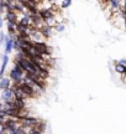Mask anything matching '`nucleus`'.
<instances>
[{
	"mask_svg": "<svg viewBox=\"0 0 126 134\" xmlns=\"http://www.w3.org/2000/svg\"><path fill=\"white\" fill-rule=\"evenodd\" d=\"M25 75H26V72H25V70L21 67V65H20L16 60H15V62H14V67L10 70L9 72V77L11 78V81L14 82V83H20V82L24 80V77Z\"/></svg>",
	"mask_w": 126,
	"mask_h": 134,
	"instance_id": "1",
	"label": "nucleus"
},
{
	"mask_svg": "<svg viewBox=\"0 0 126 134\" xmlns=\"http://www.w3.org/2000/svg\"><path fill=\"white\" fill-rule=\"evenodd\" d=\"M14 42H15V35H6V40H5L4 47H5V52L4 53H11L12 50H14Z\"/></svg>",
	"mask_w": 126,
	"mask_h": 134,
	"instance_id": "2",
	"label": "nucleus"
},
{
	"mask_svg": "<svg viewBox=\"0 0 126 134\" xmlns=\"http://www.w3.org/2000/svg\"><path fill=\"white\" fill-rule=\"evenodd\" d=\"M1 99L4 100V102H9V100L15 99V94H14L12 87L6 88V90H1Z\"/></svg>",
	"mask_w": 126,
	"mask_h": 134,
	"instance_id": "3",
	"label": "nucleus"
},
{
	"mask_svg": "<svg viewBox=\"0 0 126 134\" xmlns=\"http://www.w3.org/2000/svg\"><path fill=\"white\" fill-rule=\"evenodd\" d=\"M109 6L114 14H117L121 11V1L120 0H109Z\"/></svg>",
	"mask_w": 126,
	"mask_h": 134,
	"instance_id": "4",
	"label": "nucleus"
},
{
	"mask_svg": "<svg viewBox=\"0 0 126 134\" xmlns=\"http://www.w3.org/2000/svg\"><path fill=\"white\" fill-rule=\"evenodd\" d=\"M8 62H9V55H8V53H4V55L1 56V68H0V76L1 77H4V75H5V70H6Z\"/></svg>",
	"mask_w": 126,
	"mask_h": 134,
	"instance_id": "5",
	"label": "nucleus"
},
{
	"mask_svg": "<svg viewBox=\"0 0 126 134\" xmlns=\"http://www.w3.org/2000/svg\"><path fill=\"white\" fill-rule=\"evenodd\" d=\"M12 86L11 83V78L10 77H1L0 78V90H6V88H10Z\"/></svg>",
	"mask_w": 126,
	"mask_h": 134,
	"instance_id": "6",
	"label": "nucleus"
},
{
	"mask_svg": "<svg viewBox=\"0 0 126 134\" xmlns=\"http://www.w3.org/2000/svg\"><path fill=\"white\" fill-rule=\"evenodd\" d=\"M52 29L53 27H51V26H47V25H45L42 29H40L41 30V32L43 34V36L46 38H49L51 36H52Z\"/></svg>",
	"mask_w": 126,
	"mask_h": 134,
	"instance_id": "7",
	"label": "nucleus"
},
{
	"mask_svg": "<svg viewBox=\"0 0 126 134\" xmlns=\"http://www.w3.org/2000/svg\"><path fill=\"white\" fill-rule=\"evenodd\" d=\"M45 24L47 25V26H51V27H56L57 24H58V21H57V18H56V15L52 16V18H48V19L45 20Z\"/></svg>",
	"mask_w": 126,
	"mask_h": 134,
	"instance_id": "8",
	"label": "nucleus"
},
{
	"mask_svg": "<svg viewBox=\"0 0 126 134\" xmlns=\"http://www.w3.org/2000/svg\"><path fill=\"white\" fill-rule=\"evenodd\" d=\"M115 72H117V73H120L121 76H124L126 73V67L125 66H122L121 63H119V62H115Z\"/></svg>",
	"mask_w": 126,
	"mask_h": 134,
	"instance_id": "9",
	"label": "nucleus"
},
{
	"mask_svg": "<svg viewBox=\"0 0 126 134\" xmlns=\"http://www.w3.org/2000/svg\"><path fill=\"white\" fill-rule=\"evenodd\" d=\"M54 29H56V31H57V32H63V31L66 30V24H64V23H58V24H57V26H56Z\"/></svg>",
	"mask_w": 126,
	"mask_h": 134,
	"instance_id": "10",
	"label": "nucleus"
},
{
	"mask_svg": "<svg viewBox=\"0 0 126 134\" xmlns=\"http://www.w3.org/2000/svg\"><path fill=\"white\" fill-rule=\"evenodd\" d=\"M71 5H72V0H63L62 4H61V8H62V9H67Z\"/></svg>",
	"mask_w": 126,
	"mask_h": 134,
	"instance_id": "11",
	"label": "nucleus"
},
{
	"mask_svg": "<svg viewBox=\"0 0 126 134\" xmlns=\"http://www.w3.org/2000/svg\"><path fill=\"white\" fill-rule=\"evenodd\" d=\"M5 40H6V35H5V32H1V35H0V43H3V45H4Z\"/></svg>",
	"mask_w": 126,
	"mask_h": 134,
	"instance_id": "12",
	"label": "nucleus"
},
{
	"mask_svg": "<svg viewBox=\"0 0 126 134\" xmlns=\"http://www.w3.org/2000/svg\"><path fill=\"white\" fill-rule=\"evenodd\" d=\"M117 62H119V63H121L122 66H125V67H126V60H119Z\"/></svg>",
	"mask_w": 126,
	"mask_h": 134,
	"instance_id": "13",
	"label": "nucleus"
},
{
	"mask_svg": "<svg viewBox=\"0 0 126 134\" xmlns=\"http://www.w3.org/2000/svg\"><path fill=\"white\" fill-rule=\"evenodd\" d=\"M122 81H124V82H125V83H126V73H125V75H124V76H122Z\"/></svg>",
	"mask_w": 126,
	"mask_h": 134,
	"instance_id": "14",
	"label": "nucleus"
},
{
	"mask_svg": "<svg viewBox=\"0 0 126 134\" xmlns=\"http://www.w3.org/2000/svg\"><path fill=\"white\" fill-rule=\"evenodd\" d=\"M49 3H52V4H54V3H56V1H57V0H48Z\"/></svg>",
	"mask_w": 126,
	"mask_h": 134,
	"instance_id": "15",
	"label": "nucleus"
}]
</instances>
